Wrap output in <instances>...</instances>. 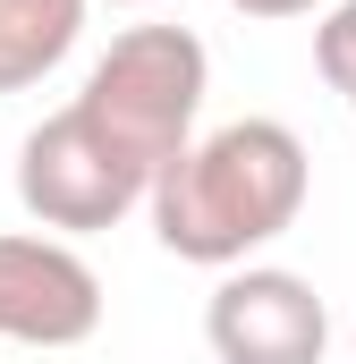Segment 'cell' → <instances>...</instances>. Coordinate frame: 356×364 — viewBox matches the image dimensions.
I'll use <instances>...</instances> for the list:
<instances>
[{"label": "cell", "instance_id": "6da1fadb", "mask_svg": "<svg viewBox=\"0 0 356 364\" xmlns=\"http://www.w3.org/2000/svg\"><path fill=\"white\" fill-rule=\"evenodd\" d=\"M305 186H314V161H305L297 127H280V119H229V127L195 136L178 161L153 170L145 212H153L162 255L204 263V272H238L255 246L297 229Z\"/></svg>", "mask_w": 356, "mask_h": 364}, {"label": "cell", "instance_id": "7a4b0ae2", "mask_svg": "<svg viewBox=\"0 0 356 364\" xmlns=\"http://www.w3.org/2000/svg\"><path fill=\"white\" fill-rule=\"evenodd\" d=\"M204 93H212V51L187 26H127V34H110V51L85 68V85H77L68 110L85 119L127 170H145V186H153V170L195 144Z\"/></svg>", "mask_w": 356, "mask_h": 364}, {"label": "cell", "instance_id": "3957f363", "mask_svg": "<svg viewBox=\"0 0 356 364\" xmlns=\"http://www.w3.org/2000/svg\"><path fill=\"white\" fill-rule=\"evenodd\" d=\"M17 203L51 237H93V229H119L145 203V170H127L77 110H51L17 144Z\"/></svg>", "mask_w": 356, "mask_h": 364}, {"label": "cell", "instance_id": "277c9868", "mask_svg": "<svg viewBox=\"0 0 356 364\" xmlns=\"http://www.w3.org/2000/svg\"><path fill=\"white\" fill-rule=\"evenodd\" d=\"M204 339L221 364H323L331 305L314 296V279L280 263H238L204 296Z\"/></svg>", "mask_w": 356, "mask_h": 364}, {"label": "cell", "instance_id": "5b68a950", "mask_svg": "<svg viewBox=\"0 0 356 364\" xmlns=\"http://www.w3.org/2000/svg\"><path fill=\"white\" fill-rule=\"evenodd\" d=\"M102 331V279L68 237H0V339L9 348H85Z\"/></svg>", "mask_w": 356, "mask_h": 364}, {"label": "cell", "instance_id": "8992f818", "mask_svg": "<svg viewBox=\"0 0 356 364\" xmlns=\"http://www.w3.org/2000/svg\"><path fill=\"white\" fill-rule=\"evenodd\" d=\"M85 34V0H0V93L43 85Z\"/></svg>", "mask_w": 356, "mask_h": 364}, {"label": "cell", "instance_id": "52a82bcc", "mask_svg": "<svg viewBox=\"0 0 356 364\" xmlns=\"http://www.w3.org/2000/svg\"><path fill=\"white\" fill-rule=\"evenodd\" d=\"M314 68H323V85L356 110V0H331V9H323V26H314Z\"/></svg>", "mask_w": 356, "mask_h": 364}, {"label": "cell", "instance_id": "ba28073f", "mask_svg": "<svg viewBox=\"0 0 356 364\" xmlns=\"http://www.w3.org/2000/svg\"><path fill=\"white\" fill-rule=\"evenodd\" d=\"M238 17H305V9H323V0H229Z\"/></svg>", "mask_w": 356, "mask_h": 364}, {"label": "cell", "instance_id": "9c48e42d", "mask_svg": "<svg viewBox=\"0 0 356 364\" xmlns=\"http://www.w3.org/2000/svg\"><path fill=\"white\" fill-rule=\"evenodd\" d=\"M110 9H145V0H110Z\"/></svg>", "mask_w": 356, "mask_h": 364}, {"label": "cell", "instance_id": "30bf717a", "mask_svg": "<svg viewBox=\"0 0 356 364\" xmlns=\"http://www.w3.org/2000/svg\"><path fill=\"white\" fill-rule=\"evenodd\" d=\"M348 348H356V331H348Z\"/></svg>", "mask_w": 356, "mask_h": 364}]
</instances>
